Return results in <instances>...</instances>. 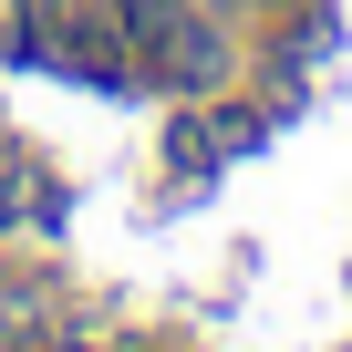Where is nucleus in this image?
I'll return each instance as SVG.
<instances>
[{
    "instance_id": "f257e3e1",
    "label": "nucleus",
    "mask_w": 352,
    "mask_h": 352,
    "mask_svg": "<svg viewBox=\"0 0 352 352\" xmlns=\"http://www.w3.org/2000/svg\"><path fill=\"white\" fill-rule=\"evenodd\" d=\"M145 73H155V83H176V94H208V83H228V42H218L197 11H176V21L145 42Z\"/></svg>"
},
{
    "instance_id": "f03ea898",
    "label": "nucleus",
    "mask_w": 352,
    "mask_h": 352,
    "mask_svg": "<svg viewBox=\"0 0 352 352\" xmlns=\"http://www.w3.org/2000/svg\"><path fill=\"white\" fill-rule=\"evenodd\" d=\"M0 218H11V228H52V218H63L52 176H42V166H11V187H0Z\"/></svg>"
},
{
    "instance_id": "7ed1b4c3",
    "label": "nucleus",
    "mask_w": 352,
    "mask_h": 352,
    "mask_svg": "<svg viewBox=\"0 0 352 352\" xmlns=\"http://www.w3.org/2000/svg\"><path fill=\"white\" fill-rule=\"evenodd\" d=\"M166 155L187 166V176H208V166H228V135H218V114H176V135H166Z\"/></svg>"
},
{
    "instance_id": "20e7f679",
    "label": "nucleus",
    "mask_w": 352,
    "mask_h": 352,
    "mask_svg": "<svg viewBox=\"0 0 352 352\" xmlns=\"http://www.w3.org/2000/svg\"><path fill=\"white\" fill-rule=\"evenodd\" d=\"M73 352H94V342H73Z\"/></svg>"
}]
</instances>
